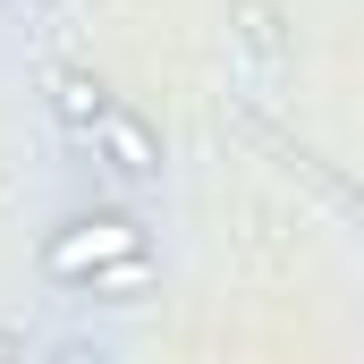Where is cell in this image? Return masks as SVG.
Returning <instances> with one entry per match:
<instances>
[{
  "label": "cell",
  "mask_w": 364,
  "mask_h": 364,
  "mask_svg": "<svg viewBox=\"0 0 364 364\" xmlns=\"http://www.w3.org/2000/svg\"><path fill=\"white\" fill-rule=\"evenodd\" d=\"M119 255H136V229H127V220H77L68 237L43 246V272L51 279H85V272H102V263H119Z\"/></svg>",
  "instance_id": "1"
},
{
  "label": "cell",
  "mask_w": 364,
  "mask_h": 364,
  "mask_svg": "<svg viewBox=\"0 0 364 364\" xmlns=\"http://www.w3.org/2000/svg\"><path fill=\"white\" fill-rule=\"evenodd\" d=\"M93 136H102V153H110V170H119V178H153V170H161V144L144 136V119L102 110V119H93Z\"/></svg>",
  "instance_id": "2"
},
{
  "label": "cell",
  "mask_w": 364,
  "mask_h": 364,
  "mask_svg": "<svg viewBox=\"0 0 364 364\" xmlns=\"http://www.w3.org/2000/svg\"><path fill=\"white\" fill-rule=\"evenodd\" d=\"M60 119H68V127H93V119H102V110H110V102H102V85H93V77H60Z\"/></svg>",
  "instance_id": "3"
},
{
  "label": "cell",
  "mask_w": 364,
  "mask_h": 364,
  "mask_svg": "<svg viewBox=\"0 0 364 364\" xmlns=\"http://www.w3.org/2000/svg\"><path fill=\"white\" fill-rule=\"evenodd\" d=\"M0 356H9V331H0Z\"/></svg>",
  "instance_id": "4"
}]
</instances>
